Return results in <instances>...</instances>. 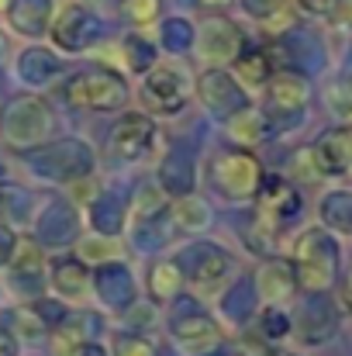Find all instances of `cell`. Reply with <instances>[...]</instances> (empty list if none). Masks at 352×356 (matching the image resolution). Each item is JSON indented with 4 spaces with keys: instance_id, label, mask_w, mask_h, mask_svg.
Here are the masks:
<instances>
[{
    "instance_id": "9f6ffc18",
    "label": "cell",
    "mask_w": 352,
    "mask_h": 356,
    "mask_svg": "<svg viewBox=\"0 0 352 356\" xmlns=\"http://www.w3.org/2000/svg\"><path fill=\"white\" fill-rule=\"evenodd\" d=\"M7 7H10V0H0V14H3V10H7Z\"/></svg>"
},
{
    "instance_id": "8d00e7d4",
    "label": "cell",
    "mask_w": 352,
    "mask_h": 356,
    "mask_svg": "<svg viewBox=\"0 0 352 356\" xmlns=\"http://www.w3.org/2000/svg\"><path fill=\"white\" fill-rule=\"evenodd\" d=\"M159 45H162L169 56H187V52H194V45H197V24H194L190 17H180V14L162 17V21H159Z\"/></svg>"
},
{
    "instance_id": "603a6c76",
    "label": "cell",
    "mask_w": 352,
    "mask_h": 356,
    "mask_svg": "<svg viewBox=\"0 0 352 356\" xmlns=\"http://www.w3.org/2000/svg\"><path fill=\"white\" fill-rule=\"evenodd\" d=\"M90 266L76 252H62L49 259V287L56 291L59 301H80L90 294Z\"/></svg>"
},
{
    "instance_id": "6da1fadb",
    "label": "cell",
    "mask_w": 352,
    "mask_h": 356,
    "mask_svg": "<svg viewBox=\"0 0 352 356\" xmlns=\"http://www.w3.org/2000/svg\"><path fill=\"white\" fill-rule=\"evenodd\" d=\"M62 101L87 115H121L131 101L124 73L108 63H87L62 80Z\"/></svg>"
},
{
    "instance_id": "277c9868",
    "label": "cell",
    "mask_w": 352,
    "mask_h": 356,
    "mask_svg": "<svg viewBox=\"0 0 352 356\" xmlns=\"http://www.w3.org/2000/svg\"><path fill=\"white\" fill-rule=\"evenodd\" d=\"M0 138L7 149L28 156L56 138V111L38 94H14L0 108Z\"/></svg>"
},
{
    "instance_id": "d6986e66",
    "label": "cell",
    "mask_w": 352,
    "mask_h": 356,
    "mask_svg": "<svg viewBox=\"0 0 352 356\" xmlns=\"http://www.w3.org/2000/svg\"><path fill=\"white\" fill-rule=\"evenodd\" d=\"M276 52L283 56V70H297L304 76L325 70V45H321L318 31H311V28H301V24L283 28L276 38Z\"/></svg>"
},
{
    "instance_id": "3957f363",
    "label": "cell",
    "mask_w": 352,
    "mask_h": 356,
    "mask_svg": "<svg viewBox=\"0 0 352 356\" xmlns=\"http://www.w3.org/2000/svg\"><path fill=\"white\" fill-rule=\"evenodd\" d=\"M290 266L297 273V287L304 294H328L339 284V266H342V249L339 238L328 229L315 225L304 229L290 245Z\"/></svg>"
},
{
    "instance_id": "d4e9b609",
    "label": "cell",
    "mask_w": 352,
    "mask_h": 356,
    "mask_svg": "<svg viewBox=\"0 0 352 356\" xmlns=\"http://www.w3.org/2000/svg\"><path fill=\"white\" fill-rule=\"evenodd\" d=\"M255 277V291L266 305H287L301 287H297V273L290 266L287 256H269L259 263V270L252 273Z\"/></svg>"
},
{
    "instance_id": "f6af8a7d",
    "label": "cell",
    "mask_w": 352,
    "mask_h": 356,
    "mask_svg": "<svg viewBox=\"0 0 352 356\" xmlns=\"http://www.w3.org/2000/svg\"><path fill=\"white\" fill-rule=\"evenodd\" d=\"M287 7L290 0H242V10L259 21V24H273V21H283L287 17Z\"/></svg>"
},
{
    "instance_id": "ffe728a7",
    "label": "cell",
    "mask_w": 352,
    "mask_h": 356,
    "mask_svg": "<svg viewBox=\"0 0 352 356\" xmlns=\"http://www.w3.org/2000/svg\"><path fill=\"white\" fill-rule=\"evenodd\" d=\"M294 329H297V339L304 346L328 343L339 332V308H335V301L328 294H304V305H301V315H297Z\"/></svg>"
},
{
    "instance_id": "8992f818",
    "label": "cell",
    "mask_w": 352,
    "mask_h": 356,
    "mask_svg": "<svg viewBox=\"0 0 352 356\" xmlns=\"http://www.w3.org/2000/svg\"><path fill=\"white\" fill-rule=\"evenodd\" d=\"M169 343L180 356H218L225 350L221 322L190 294L169 305Z\"/></svg>"
},
{
    "instance_id": "4dcf8cb0",
    "label": "cell",
    "mask_w": 352,
    "mask_h": 356,
    "mask_svg": "<svg viewBox=\"0 0 352 356\" xmlns=\"http://www.w3.org/2000/svg\"><path fill=\"white\" fill-rule=\"evenodd\" d=\"M169 215H173V225L180 236H204L215 229V204L201 194L169 201Z\"/></svg>"
},
{
    "instance_id": "83f0119b",
    "label": "cell",
    "mask_w": 352,
    "mask_h": 356,
    "mask_svg": "<svg viewBox=\"0 0 352 356\" xmlns=\"http://www.w3.org/2000/svg\"><path fill=\"white\" fill-rule=\"evenodd\" d=\"M259 305H262V298H259V291H255V277H252V273L235 277L232 284L221 291V298H218L221 318L238 325V329L249 325V322L259 315Z\"/></svg>"
},
{
    "instance_id": "ba28073f",
    "label": "cell",
    "mask_w": 352,
    "mask_h": 356,
    "mask_svg": "<svg viewBox=\"0 0 352 356\" xmlns=\"http://www.w3.org/2000/svg\"><path fill=\"white\" fill-rule=\"evenodd\" d=\"M49 38H52V49H56V52L83 56V52L97 49V45L108 38V24H104V17H101L90 3L69 0V3H62V7L56 10L52 28H49Z\"/></svg>"
},
{
    "instance_id": "cb8c5ba5",
    "label": "cell",
    "mask_w": 352,
    "mask_h": 356,
    "mask_svg": "<svg viewBox=\"0 0 352 356\" xmlns=\"http://www.w3.org/2000/svg\"><path fill=\"white\" fill-rule=\"evenodd\" d=\"M187 291V273L176 256H156L145 266V294L152 305H173Z\"/></svg>"
},
{
    "instance_id": "7402d4cb",
    "label": "cell",
    "mask_w": 352,
    "mask_h": 356,
    "mask_svg": "<svg viewBox=\"0 0 352 356\" xmlns=\"http://www.w3.org/2000/svg\"><path fill=\"white\" fill-rule=\"evenodd\" d=\"M87 222H90V232L97 236L121 238L131 225V204L117 191H97L87 204Z\"/></svg>"
},
{
    "instance_id": "8fae6325",
    "label": "cell",
    "mask_w": 352,
    "mask_h": 356,
    "mask_svg": "<svg viewBox=\"0 0 352 356\" xmlns=\"http://www.w3.org/2000/svg\"><path fill=\"white\" fill-rule=\"evenodd\" d=\"M194 94H197L201 108L215 121H221V124H228L245 108H252L249 90L235 80L232 70H211V66H204L197 73V80H194Z\"/></svg>"
},
{
    "instance_id": "b9f144b4",
    "label": "cell",
    "mask_w": 352,
    "mask_h": 356,
    "mask_svg": "<svg viewBox=\"0 0 352 356\" xmlns=\"http://www.w3.org/2000/svg\"><path fill=\"white\" fill-rule=\"evenodd\" d=\"M321 101H325V108L342 121V124H349L352 121V83L346 80V76L332 80V83L321 90Z\"/></svg>"
},
{
    "instance_id": "5b68a950",
    "label": "cell",
    "mask_w": 352,
    "mask_h": 356,
    "mask_svg": "<svg viewBox=\"0 0 352 356\" xmlns=\"http://www.w3.org/2000/svg\"><path fill=\"white\" fill-rule=\"evenodd\" d=\"M24 166L31 170V177H38L45 184L69 187V184H83L97 173V152L87 138L62 135V138H52L49 145L28 152Z\"/></svg>"
},
{
    "instance_id": "f907efd6",
    "label": "cell",
    "mask_w": 352,
    "mask_h": 356,
    "mask_svg": "<svg viewBox=\"0 0 352 356\" xmlns=\"http://www.w3.org/2000/svg\"><path fill=\"white\" fill-rule=\"evenodd\" d=\"M290 3L311 17H328V7H332V0H290Z\"/></svg>"
},
{
    "instance_id": "484cf974",
    "label": "cell",
    "mask_w": 352,
    "mask_h": 356,
    "mask_svg": "<svg viewBox=\"0 0 352 356\" xmlns=\"http://www.w3.org/2000/svg\"><path fill=\"white\" fill-rule=\"evenodd\" d=\"M7 28L28 42H38L49 35L52 17H56V0H10V7L3 10Z\"/></svg>"
},
{
    "instance_id": "816d5d0a",
    "label": "cell",
    "mask_w": 352,
    "mask_h": 356,
    "mask_svg": "<svg viewBox=\"0 0 352 356\" xmlns=\"http://www.w3.org/2000/svg\"><path fill=\"white\" fill-rule=\"evenodd\" d=\"M197 10H204V14H228L235 7V0H190Z\"/></svg>"
},
{
    "instance_id": "f546056e",
    "label": "cell",
    "mask_w": 352,
    "mask_h": 356,
    "mask_svg": "<svg viewBox=\"0 0 352 356\" xmlns=\"http://www.w3.org/2000/svg\"><path fill=\"white\" fill-rule=\"evenodd\" d=\"M276 70H280V66H276V52L266 49V45H252V42L242 49V56L232 63V76L245 87V90L266 87L269 76H273Z\"/></svg>"
},
{
    "instance_id": "7c38bea8",
    "label": "cell",
    "mask_w": 352,
    "mask_h": 356,
    "mask_svg": "<svg viewBox=\"0 0 352 356\" xmlns=\"http://www.w3.org/2000/svg\"><path fill=\"white\" fill-rule=\"evenodd\" d=\"M83 236V218L76 211V204L69 197H49L38 211H35V222H31V238L49 249V252H62V249H73Z\"/></svg>"
},
{
    "instance_id": "74e56055",
    "label": "cell",
    "mask_w": 352,
    "mask_h": 356,
    "mask_svg": "<svg viewBox=\"0 0 352 356\" xmlns=\"http://www.w3.org/2000/svg\"><path fill=\"white\" fill-rule=\"evenodd\" d=\"M117 56L124 59V70H128L131 76H145L152 66H159V52H156V45H152L142 31L124 35V38H121Z\"/></svg>"
},
{
    "instance_id": "9a60e30c",
    "label": "cell",
    "mask_w": 352,
    "mask_h": 356,
    "mask_svg": "<svg viewBox=\"0 0 352 356\" xmlns=\"http://www.w3.org/2000/svg\"><path fill=\"white\" fill-rule=\"evenodd\" d=\"M7 284L24 301L45 298V291H49V263H45V249L35 238H17V249H14V256L7 263Z\"/></svg>"
},
{
    "instance_id": "f5cc1de1",
    "label": "cell",
    "mask_w": 352,
    "mask_h": 356,
    "mask_svg": "<svg viewBox=\"0 0 352 356\" xmlns=\"http://www.w3.org/2000/svg\"><path fill=\"white\" fill-rule=\"evenodd\" d=\"M339 298H342V308L352 315V270L342 277V284H339Z\"/></svg>"
},
{
    "instance_id": "ab89813d",
    "label": "cell",
    "mask_w": 352,
    "mask_h": 356,
    "mask_svg": "<svg viewBox=\"0 0 352 356\" xmlns=\"http://www.w3.org/2000/svg\"><path fill=\"white\" fill-rule=\"evenodd\" d=\"M117 17L121 24L142 31L162 17V0H117Z\"/></svg>"
},
{
    "instance_id": "4316f807",
    "label": "cell",
    "mask_w": 352,
    "mask_h": 356,
    "mask_svg": "<svg viewBox=\"0 0 352 356\" xmlns=\"http://www.w3.org/2000/svg\"><path fill=\"white\" fill-rule=\"evenodd\" d=\"M311 149H315L325 177H346V173H352V124H335V128L321 131Z\"/></svg>"
},
{
    "instance_id": "f1b7e54d",
    "label": "cell",
    "mask_w": 352,
    "mask_h": 356,
    "mask_svg": "<svg viewBox=\"0 0 352 356\" xmlns=\"http://www.w3.org/2000/svg\"><path fill=\"white\" fill-rule=\"evenodd\" d=\"M128 232H131V245L138 249V252H162L166 245H173L176 242V225H173V215H169V208H162V211H156V215H138V218H131V225H128Z\"/></svg>"
},
{
    "instance_id": "e0dca14e",
    "label": "cell",
    "mask_w": 352,
    "mask_h": 356,
    "mask_svg": "<svg viewBox=\"0 0 352 356\" xmlns=\"http://www.w3.org/2000/svg\"><path fill=\"white\" fill-rule=\"evenodd\" d=\"M252 208L262 211V215L283 232L287 225H294V222L301 218L304 197H301L297 184H290L283 173H266V177H262V187H259V194H255V201H252Z\"/></svg>"
},
{
    "instance_id": "9c48e42d",
    "label": "cell",
    "mask_w": 352,
    "mask_h": 356,
    "mask_svg": "<svg viewBox=\"0 0 352 356\" xmlns=\"http://www.w3.org/2000/svg\"><path fill=\"white\" fill-rule=\"evenodd\" d=\"M183 273H187V287L201 291V294H211V291H221V284L235 273V256L221 245V242H211V238H194L187 242L180 252H176Z\"/></svg>"
},
{
    "instance_id": "7a4b0ae2",
    "label": "cell",
    "mask_w": 352,
    "mask_h": 356,
    "mask_svg": "<svg viewBox=\"0 0 352 356\" xmlns=\"http://www.w3.org/2000/svg\"><path fill=\"white\" fill-rule=\"evenodd\" d=\"M204 170H208L211 194L221 204H232V208L235 204H252L259 187H262V177H266L262 159L252 149H238V145H218Z\"/></svg>"
},
{
    "instance_id": "30bf717a",
    "label": "cell",
    "mask_w": 352,
    "mask_h": 356,
    "mask_svg": "<svg viewBox=\"0 0 352 356\" xmlns=\"http://www.w3.org/2000/svg\"><path fill=\"white\" fill-rule=\"evenodd\" d=\"M138 94H142V104L149 115H162V118H176L187 111L190 97H194V83L190 76L173 66V63H159L152 66L142 83H138Z\"/></svg>"
},
{
    "instance_id": "d590c367",
    "label": "cell",
    "mask_w": 352,
    "mask_h": 356,
    "mask_svg": "<svg viewBox=\"0 0 352 356\" xmlns=\"http://www.w3.org/2000/svg\"><path fill=\"white\" fill-rule=\"evenodd\" d=\"M318 218H321V229H328L332 236L352 232V191L339 187V191H328L318 204Z\"/></svg>"
},
{
    "instance_id": "6f0895ef",
    "label": "cell",
    "mask_w": 352,
    "mask_h": 356,
    "mask_svg": "<svg viewBox=\"0 0 352 356\" xmlns=\"http://www.w3.org/2000/svg\"><path fill=\"white\" fill-rule=\"evenodd\" d=\"M283 356H297V353H283Z\"/></svg>"
},
{
    "instance_id": "f35d334b",
    "label": "cell",
    "mask_w": 352,
    "mask_h": 356,
    "mask_svg": "<svg viewBox=\"0 0 352 356\" xmlns=\"http://www.w3.org/2000/svg\"><path fill=\"white\" fill-rule=\"evenodd\" d=\"M73 249H76V256H80L90 270L101 266V263H115V259H121V238H108V236H97V232L80 236V242H76Z\"/></svg>"
},
{
    "instance_id": "44dd1931",
    "label": "cell",
    "mask_w": 352,
    "mask_h": 356,
    "mask_svg": "<svg viewBox=\"0 0 352 356\" xmlns=\"http://www.w3.org/2000/svg\"><path fill=\"white\" fill-rule=\"evenodd\" d=\"M14 73H17V80H21L24 87L42 90V87L56 83V80L66 73V59H62L56 49H49V45H28V49L17 52Z\"/></svg>"
},
{
    "instance_id": "d6a6232c",
    "label": "cell",
    "mask_w": 352,
    "mask_h": 356,
    "mask_svg": "<svg viewBox=\"0 0 352 356\" xmlns=\"http://www.w3.org/2000/svg\"><path fill=\"white\" fill-rule=\"evenodd\" d=\"M238 236H242V245L252 252V256H259V259H269V256H276V242H280V229L262 215V211H249L245 215V222L238 225Z\"/></svg>"
},
{
    "instance_id": "11a10c76",
    "label": "cell",
    "mask_w": 352,
    "mask_h": 356,
    "mask_svg": "<svg viewBox=\"0 0 352 356\" xmlns=\"http://www.w3.org/2000/svg\"><path fill=\"white\" fill-rule=\"evenodd\" d=\"M3 56H7V35L0 31V59H3Z\"/></svg>"
},
{
    "instance_id": "1f68e13d",
    "label": "cell",
    "mask_w": 352,
    "mask_h": 356,
    "mask_svg": "<svg viewBox=\"0 0 352 356\" xmlns=\"http://www.w3.org/2000/svg\"><path fill=\"white\" fill-rule=\"evenodd\" d=\"M35 222V194L14 180H0V225L28 229Z\"/></svg>"
},
{
    "instance_id": "2e32d148",
    "label": "cell",
    "mask_w": 352,
    "mask_h": 356,
    "mask_svg": "<svg viewBox=\"0 0 352 356\" xmlns=\"http://www.w3.org/2000/svg\"><path fill=\"white\" fill-rule=\"evenodd\" d=\"M156 184H159V191H162L169 201L197 194V184H201V163H197V152H194L190 145H183V142L169 145V149L159 156Z\"/></svg>"
},
{
    "instance_id": "7dc6e473",
    "label": "cell",
    "mask_w": 352,
    "mask_h": 356,
    "mask_svg": "<svg viewBox=\"0 0 352 356\" xmlns=\"http://www.w3.org/2000/svg\"><path fill=\"white\" fill-rule=\"evenodd\" d=\"M328 21H332L335 28H352V0H332Z\"/></svg>"
},
{
    "instance_id": "bcb514c9",
    "label": "cell",
    "mask_w": 352,
    "mask_h": 356,
    "mask_svg": "<svg viewBox=\"0 0 352 356\" xmlns=\"http://www.w3.org/2000/svg\"><path fill=\"white\" fill-rule=\"evenodd\" d=\"M28 308L38 315V322L45 325V332H52L59 322L69 318V308H66V301H59V298H38V301H31Z\"/></svg>"
},
{
    "instance_id": "db71d44e",
    "label": "cell",
    "mask_w": 352,
    "mask_h": 356,
    "mask_svg": "<svg viewBox=\"0 0 352 356\" xmlns=\"http://www.w3.org/2000/svg\"><path fill=\"white\" fill-rule=\"evenodd\" d=\"M80 356H108V350H104L101 343H87V346H83V353H80Z\"/></svg>"
},
{
    "instance_id": "7bdbcfd3",
    "label": "cell",
    "mask_w": 352,
    "mask_h": 356,
    "mask_svg": "<svg viewBox=\"0 0 352 356\" xmlns=\"http://www.w3.org/2000/svg\"><path fill=\"white\" fill-rule=\"evenodd\" d=\"M287 170L290 173H283L290 184L294 180H304V184H315V180H321L325 173H321V163H318V156H315V149L308 145V149H297L294 156H290V163H287Z\"/></svg>"
},
{
    "instance_id": "4fadbf2b",
    "label": "cell",
    "mask_w": 352,
    "mask_h": 356,
    "mask_svg": "<svg viewBox=\"0 0 352 356\" xmlns=\"http://www.w3.org/2000/svg\"><path fill=\"white\" fill-rule=\"evenodd\" d=\"M245 45H249V35L228 14H208L197 24V45L194 49L211 70H232V63L242 56Z\"/></svg>"
},
{
    "instance_id": "681fc988",
    "label": "cell",
    "mask_w": 352,
    "mask_h": 356,
    "mask_svg": "<svg viewBox=\"0 0 352 356\" xmlns=\"http://www.w3.org/2000/svg\"><path fill=\"white\" fill-rule=\"evenodd\" d=\"M17 353H21L17 332H14L7 322H0V356H17Z\"/></svg>"
},
{
    "instance_id": "52a82bcc",
    "label": "cell",
    "mask_w": 352,
    "mask_h": 356,
    "mask_svg": "<svg viewBox=\"0 0 352 356\" xmlns=\"http://www.w3.org/2000/svg\"><path fill=\"white\" fill-rule=\"evenodd\" d=\"M308 104H311V80L297 70L280 66L269 76V83L262 87V108L259 111L266 115L273 135H280V131H290L304 121Z\"/></svg>"
},
{
    "instance_id": "ee69618b",
    "label": "cell",
    "mask_w": 352,
    "mask_h": 356,
    "mask_svg": "<svg viewBox=\"0 0 352 356\" xmlns=\"http://www.w3.org/2000/svg\"><path fill=\"white\" fill-rule=\"evenodd\" d=\"M111 356H159V343L149 339L145 332H117Z\"/></svg>"
},
{
    "instance_id": "5bb4252c",
    "label": "cell",
    "mask_w": 352,
    "mask_h": 356,
    "mask_svg": "<svg viewBox=\"0 0 352 356\" xmlns=\"http://www.w3.org/2000/svg\"><path fill=\"white\" fill-rule=\"evenodd\" d=\"M159 128L149 111H121L108 131V152L121 163H142L156 149Z\"/></svg>"
},
{
    "instance_id": "c3c4849f",
    "label": "cell",
    "mask_w": 352,
    "mask_h": 356,
    "mask_svg": "<svg viewBox=\"0 0 352 356\" xmlns=\"http://www.w3.org/2000/svg\"><path fill=\"white\" fill-rule=\"evenodd\" d=\"M14 249H17V232H14V229H7V225H0V266H3V270H7V263H10Z\"/></svg>"
},
{
    "instance_id": "836d02e7",
    "label": "cell",
    "mask_w": 352,
    "mask_h": 356,
    "mask_svg": "<svg viewBox=\"0 0 352 356\" xmlns=\"http://www.w3.org/2000/svg\"><path fill=\"white\" fill-rule=\"evenodd\" d=\"M225 131H228L232 145H238V149H255L266 138H273V128H269V121H266V115L259 108H245L242 115H235L225 124Z\"/></svg>"
},
{
    "instance_id": "60d3db41",
    "label": "cell",
    "mask_w": 352,
    "mask_h": 356,
    "mask_svg": "<svg viewBox=\"0 0 352 356\" xmlns=\"http://www.w3.org/2000/svg\"><path fill=\"white\" fill-rule=\"evenodd\" d=\"M255 318H259L262 339H269V343H280V339H287L294 332V318L283 312V305H266V308H259Z\"/></svg>"
},
{
    "instance_id": "680465c9",
    "label": "cell",
    "mask_w": 352,
    "mask_h": 356,
    "mask_svg": "<svg viewBox=\"0 0 352 356\" xmlns=\"http://www.w3.org/2000/svg\"><path fill=\"white\" fill-rule=\"evenodd\" d=\"M349 236H352V232H349Z\"/></svg>"
},
{
    "instance_id": "e575fe53",
    "label": "cell",
    "mask_w": 352,
    "mask_h": 356,
    "mask_svg": "<svg viewBox=\"0 0 352 356\" xmlns=\"http://www.w3.org/2000/svg\"><path fill=\"white\" fill-rule=\"evenodd\" d=\"M87 315H73L69 312V318L66 322H59L52 332H49V346H52V356H80L83 353V346L90 343V336H87Z\"/></svg>"
},
{
    "instance_id": "ac0fdd59",
    "label": "cell",
    "mask_w": 352,
    "mask_h": 356,
    "mask_svg": "<svg viewBox=\"0 0 352 356\" xmlns=\"http://www.w3.org/2000/svg\"><path fill=\"white\" fill-rule=\"evenodd\" d=\"M90 291H94V298H97L108 312H115V315H124V312L138 301V284H135V273L128 270L124 259L94 266V273H90Z\"/></svg>"
}]
</instances>
